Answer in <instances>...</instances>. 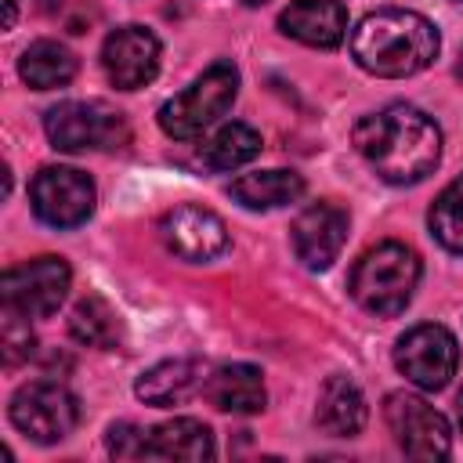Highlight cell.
Here are the masks:
<instances>
[{"instance_id": "obj_16", "label": "cell", "mask_w": 463, "mask_h": 463, "mask_svg": "<svg viewBox=\"0 0 463 463\" xmlns=\"http://www.w3.org/2000/svg\"><path fill=\"white\" fill-rule=\"evenodd\" d=\"M206 391V402L221 412H239V416H250V412H260L268 394H264V376L257 365H246V362H235V365H221L213 376H206L203 383Z\"/></svg>"}, {"instance_id": "obj_24", "label": "cell", "mask_w": 463, "mask_h": 463, "mask_svg": "<svg viewBox=\"0 0 463 463\" xmlns=\"http://www.w3.org/2000/svg\"><path fill=\"white\" fill-rule=\"evenodd\" d=\"M22 318L25 315L7 307V318H4V358H7V365L33 354V333H29V326H22Z\"/></svg>"}, {"instance_id": "obj_22", "label": "cell", "mask_w": 463, "mask_h": 463, "mask_svg": "<svg viewBox=\"0 0 463 463\" xmlns=\"http://www.w3.org/2000/svg\"><path fill=\"white\" fill-rule=\"evenodd\" d=\"M69 333H72V340H80L83 347H101V351H109V347H116L119 344V318H116V311L101 300V297H83L76 307H72V315H69Z\"/></svg>"}, {"instance_id": "obj_29", "label": "cell", "mask_w": 463, "mask_h": 463, "mask_svg": "<svg viewBox=\"0 0 463 463\" xmlns=\"http://www.w3.org/2000/svg\"><path fill=\"white\" fill-rule=\"evenodd\" d=\"M246 7H257V4H268V0H242Z\"/></svg>"}, {"instance_id": "obj_1", "label": "cell", "mask_w": 463, "mask_h": 463, "mask_svg": "<svg viewBox=\"0 0 463 463\" xmlns=\"http://www.w3.org/2000/svg\"><path fill=\"white\" fill-rule=\"evenodd\" d=\"M358 156L387 184H416L441 159V130L416 105L394 101L373 116H362L351 130Z\"/></svg>"}, {"instance_id": "obj_8", "label": "cell", "mask_w": 463, "mask_h": 463, "mask_svg": "<svg viewBox=\"0 0 463 463\" xmlns=\"http://www.w3.org/2000/svg\"><path fill=\"white\" fill-rule=\"evenodd\" d=\"M456 362H459L456 336L445 326H438V322L412 326L398 340V347H394L398 373L409 383H416L420 391H441V387H449V380L456 376Z\"/></svg>"}, {"instance_id": "obj_26", "label": "cell", "mask_w": 463, "mask_h": 463, "mask_svg": "<svg viewBox=\"0 0 463 463\" xmlns=\"http://www.w3.org/2000/svg\"><path fill=\"white\" fill-rule=\"evenodd\" d=\"M14 18H18V0H4V25L11 29V25H14Z\"/></svg>"}, {"instance_id": "obj_30", "label": "cell", "mask_w": 463, "mask_h": 463, "mask_svg": "<svg viewBox=\"0 0 463 463\" xmlns=\"http://www.w3.org/2000/svg\"><path fill=\"white\" fill-rule=\"evenodd\" d=\"M51 4H54V0H43V7H51Z\"/></svg>"}, {"instance_id": "obj_21", "label": "cell", "mask_w": 463, "mask_h": 463, "mask_svg": "<svg viewBox=\"0 0 463 463\" xmlns=\"http://www.w3.org/2000/svg\"><path fill=\"white\" fill-rule=\"evenodd\" d=\"M260 156V134L246 123H224L210 141L199 145V159L210 170H235Z\"/></svg>"}, {"instance_id": "obj_14", "label": "cell", "mask_w": 463, "mask_h": 463, "mask_svg": "<svg viewBox=\"0 0 463 463\" xmlns=\"http://www.w3.org/2000/svg\"><path fill=\"white\" fill-rule=\"evenodd\" d=\"M279 29L307 47L333 51L347 33V11L340 0H293L279 14Z\"/></svg>"}, {"instance_id": "obj_7", "label": "cell", "mask_w": 463, "mask_h": 463, "mask_svg": "<svg viewBox=\"0 0 463 463\" xmlns=\"http://www.w3.org/2000/svg\"><path fill=\"white\" fill-rule=\"evenodd\" d=\"M383 420H387L398 449L412 459H445L452 452L449 420L420 394H409V391L387 394Z\"/></svg>"}, {"instance_id": "obj_6", "label": "cell", "mask_w": 463, "mask_h": 463, "mask_svg": "<svg viewBox=\"0 0 463 463\" xmlns=\"http://www.w3.org/2000/svg\"><path fill=\"white\" fill-rule=\"evenodd\" d=\"M11 423L40 441V445H51V441H61L65 434H72V427L80 423V402L76 394L58 383V380H33V383H22L14 394H11Z\"/></svg>"}, {"instance_id": "obj_9", "label": "cell", "mask_w": 463, "mask_h": 463, "mask_svg": "<svg viewBox=\"0 0 463 463\" xmlns=\"http://www.w3.org/2000/svg\"><path fill=\"white\" fill-rule=\"evenodd\" d=\"M72 271L61 257H33L4 271V307L25 318H51L65 300Z\"/></svg>"}, {"instance_id": "obj_11", "label": "cell", "mask_w": 463, "mask_h": 463, "mask_svg": "<svg viewBox=\"0 0 463 463\" xmlns=\"http://www.w3.org/2000/svg\"><path fill=\"white\" fill-rule=\"evenodd\" d=\"M159 235H163V242H166L170 253H177L181 260H192V264L213 260L217 253L228 250V228H224V221L210 206H199V203L174 206L159 221Z\"/></svg>"}, {"instance_id": "obj_20", "label": "cell", "mask_w": 463, "mask_h": 463, "mask_svg": "<svg viewBox=\"0 0 463 463\" xmlns=\"http://www.w3.org/2000/svg\"><path fill=\"white\" fill-rule=\"evenodd\" d=\"M18 76L33 87V90H54L65 87L76 76V54L69 47H61L58 40H36L22 51L18 58Z\"/></svg>"}, {"instance_id": "obj_10", "label": "cell", "mask_w": 463, "mask_h": 463, "mask_svg": "<svg viewBox=\"0 0 463 463\" xmlns=\"http://www.w3.org/2000/svg\"><path fill=\"white\" fill-rule=\"evenodd\" d=\"M33 213L51 228H80L94 210V181L76 166H43L29 184Z\"/></svg>"}, {"instance_id": "obj_2", "label": "cell", "mask_w": 463, "mask_h": 463, "mask_svg": "<svg viewBox=\"0 0 463 463\" xmlns=\"http://www.w3.org/2000/svg\"><path fill=\"white\" fill-rule=\"evenodd\" d=\"M438 47L441 36L434 22L405 7H380L351 33V58L383 80H402L427 69L438 58Z\"/></svg>"}, {"instance_id": "obj_25", "label": "cell", "mask_w": 463, "mask_h": 463, "mask_svg": "<svg viewBox=\"0 0 463 463\" xmlns=\"http://www.w3.org/2000/svg\"><path fill=\"white\" fill-rule=\"evenodd\" d=\"M109 452L116 459H145V430L134 423H112L109 427Z\"/></svg>"}, {"instance_id": "obj_15", "label": "cell", "mask_w": 463, "mask_h": 463, "mask_svg": "<svg viewBox=\"0 0 463 463\" xmlns=\"http://www.w3.org/2000/svg\"><path fill=\"white\" fill-rule=\"evenodd\" d=\"M203 383H206L203 358H166L137 376L134 394L152 409H170V405L188 402Z\"/></svg>"}, {"instance_id": "obj_12", "label": "cell", "mask_w": 463, "mask_h": 463, "mask_svg": "<svg viewBox=\"0 0 463 463\" xmlns=\"http://www.w3.org/2000/svg\"><path fill=\"white\" fill-rule=\"evenodd\" d=\"M101 65L112 87L137 90L156 80L159 72V40L145 25H119L105 36Z\"/></svg>"}, {"instance_id": "obj_23", "label": "cell", "mask_w": 463, "mask_h": 463, "mask_svg": "<svg viewBox=\"0 0 463 463\" xmlns=\"http://www.w3.org/2000/svg\"><path fill=\"white\" fill-rule=\"evenodd\" d=\"M427 224H430V235L449 253H463V174L441 188V195L427 213Z\"/></svg>"}, {"instance_id": "obj_5", "label": "cell", "mask_w": 463, "mask_h": 463, "mask_svg": "<svg viewBox=\"0 0 463 463\" xmlns=\"http://www.w3.org/2000/svg\"><path fill=\"white\" fill-rule=\"evenodd\" d=\"M43 130L58 152L123 148L130 141L123 112H116L105 101H58L54 109H47Z\"/></svg>"}, {"instance_id": "obj_17", "label": "cell", "mask_w": 463, "mask_h": 463, "mask_svg": "<svg viewBox=\"0 0 463 463\" xmlns=\"http://www.w3.org/2000/svg\"><path fill=\"white\" fill-rule=\"evenodd\" d=\"M365 416H369L365 398L347 376H329L322 383L318 405H315L318 430H326L329 438H354L365 427Z\"/></svg>"}, {"instance_id": "obj_13", "label": "cell", "mask_w": 463, "mask_h": 463, "mask_svg": "<svg viewBox=\"0 0 463 463\" xmlns=\"http://www.w3.org/2000/svg\"><path fill=\"white\" fill-rule=\"evenodd\" d=\"M289 239H293V253L304 268L326 271L347 242V210H340L336 203H311L307 210L297 213Z\"/></svg>"}, {"instance_id": "obj_19", "label": "cell", "mask_w": 463, "mask_h": 463, "mask_svg": "<svg viewBox=\"0 0 463 463\" xmlns=\"http://www.w3.org/2000/svg\"><path fill=\"white\" fill-rule=\"evenodd\" d=\"M232 199L246 210H279L304 195V177L293 170H257L232 181Z\"/></svg>"}, {"instance_id": "obj_27", "label": "cell", "mask_w": 463, "mask_h": 463, "mask_svg": "<svg viewBox=\"0 0 463 463\" xmlns=\"http://www.w3.org/2000/svg\"><path fill=\"white\" fill-rule=\"evenodd\" d=\"M456 409H459V430H463V391H459V402H456Z\"/></svg>"}, {"instance_id": "obj_18", "label": "cell", "mask_w": 463, "mask_h": 463, "mask_svg": "<svg viewBox=\"0 0 463 463\" xmlns=\"http://www.w3.org/2000/svg\"><path fill=\"white\" fill-rule=\"evenodd\" d=\"M213 456V434L206 423L181 416V420H166L156 430L145 434V459H210Z\"/></svg>"}, {"instance_id": "obj_4", "label": "cell", "mask_w": 463, "mask_h": 463, "mask_svg": "<svg viewBox=\"0 0 463 463\" xmlns=\"http://www.w3.org/2000/svg\"><path fill=\"white\" fill-rule=\"evenodd\" d=\"M235 94H239V69L232 61H213L199 80H192L181 94L159 105V127L174 141H192L232 109Z\"/></svg>"}, {"instance_id": "obj_3", "label": "cell", "mask_w": 463, "mask_h": 463, "mask_svg": "<svg viewBox=\"0 0 463 463\" xmlns=\"http://www.w3.org/2000/svg\"><path fill=\"white\" fill-rule=\"evenodd\" d=\"M416 282H420V257L405 242H380L365 250L347 275L351 297L369 315H380V318L402 315L405 304L412 300Z\"/></svg>"}, {"instance_id": "obj_28", "label": "cell", "mask_w": 463, "mask_h": 463, "mask_svg": "<svg viewBox=\"0 0 463 463\" xmlns=\"http://www.w3.org/2000/svg\"><path fill=\"white\" fill-rule=\"evenodd\" d=\"M456 76L463 80V54H459V61H456Z\"/></svg>"}]
</instances>
